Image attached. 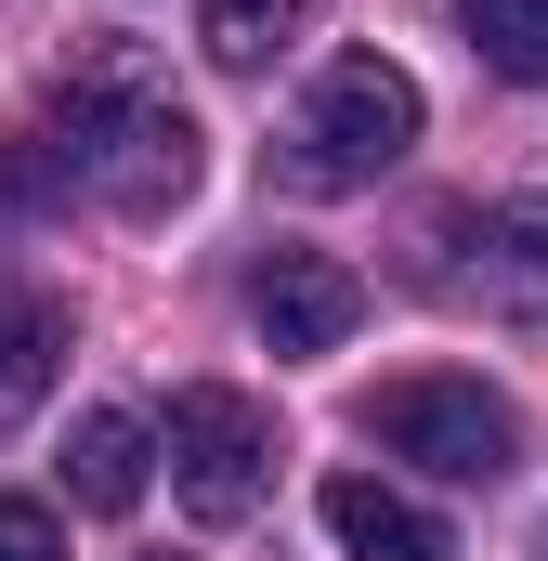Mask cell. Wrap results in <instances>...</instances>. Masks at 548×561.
<instances>
[{"label":"cell","instance_id":"6da1fadb","mask_svg":"<svg viewBox=\"0 0 548 561\" xmlns=\"http://www.w3.org/2000/svg\"><path fill=\"white\" fill-rule=\"evenodd\" d=\"M209 144H196V105L170 92V66L144 39H92L66 66V183H92L118 222H170L196 196Z\"/></svg>","mask_w":548,"mask_h":561},{"label":"cell","instance_id":"7a4b0ae2","mask_svg":"<svg viewBox=\"0 0 548 561\" xmlns=\"http://www.w3.org/2000/svg\"><path fill=\"white\" fill-rule=\"evenodd\" d=\"M406 144H418V79L392 53H340V66L313 79L300 131H287V183H300V196H353V183H379Z\"/></svg>","mask_w":548,"mask_h":561},{"label":"cell","instance_id":"3957f363","mask_svg":"<svg viewBox=\"0 0 548 561\" xmlns=\"http://www.w3.org/2000/svg\"><path fill=\"white\" fill-rule=\"evenodd\" d=\"M157 457H170V496H183L196 523H249L274 496V419L249 392H222V379H183V392H170Z\"/></svg>","mask_w":548,"mask_h":561},{"label":"cell","instance_id":"277c9868","mask_svg":"<svg viewBox=\"0 0 548 561\" xmlns=\"http://www.w3.org/2000/svg\"><path fill=\"white\" fill-rule=\"evenodd\" d=\"M366 444L418 457L431 483H496V470L523 457V419H510L483 379H444V366H418V379H379V392H366Z\"/></svg>","mask_w":548,"mask_h":561},{"label":"cell","instance_id":"5b68a950","mask_svg":"<svg viewBox=\"0 0 548 561\" xmlns=\"http://www.w3.org/2000/svg\"><path fill=\"white\" fill-rule=\"evenodd\" d=\"M444 287L483 300L496 327H548V196H510V209H457L444 222Z\"/></svg>","mask_w":548,"mask_h":561},{"label":"cell","instance_id":"8992f818","mask_svg":"<svg viewBox=\"0 0 548 561\" xmlns=\"http://www.w3.org/2000/svg\"><path fill=\"white\" fill-rule=\"evenodd\" d=\"M249 313H262L274 353H340V340L366 327V275H353L340 249H274L262 275H249Z\"/></svg>","mask_w":548,"mask_h":561},{"label":"cell","instance_id":"52a82bcc","mask_svg":"<svg viewBox=\"0 0 548 561\" xmlns=\"http://www.w3.org/2000/svg\"><path fill=\"white\" fill-rule=\"evenodd\" d=\"M327 536L353 561H457V536H444V510L431 496H406V483H379V470H327Z\"/></svg>","mask_w":548,"mask_h":561},{"label":"cell","instance_id":"ba28073f","mask_svg":"<svg viewBox=\"0 0 548 561\" xmlns=\"http://www.w3.org/2000/svg\"><path fill=\"white\" fill-rule=\"evenodd\" d=\"M144 483H157V431H144L132 405H92V419L66 431V496H79V510H132Z\"/></svg>","mask_w":548,"mask_h":561},{"label":"cell","instance_id":"9c48e42d","mask_svg":"<svg viewBox=\"0 0 548 561\" xmlns=\"http://www.w3.org/2000/svg\"><path fill=\"white\" fill-rule=\"evenodd\" d=\"M53 366H66V327H53L39 300H0V431H13V419H39Z\"/></svg>","mask_w":548,"mask_h":561},{"label":"cell","instance_id":"30bf717a","mask_svg":"<svg viewBox=\"0 0 548 561\" xmlns=\"http://www.w3.org/2000/svg\"><path fill=\"white\" fill-rule=\"evenodd\" d=\"M457 26H470V53H483L496 79L548 92V0H457Z\"/></svg>","mask_w":548,"mask_h":561},{"label":"cell","instance_id":"8fae6325","mask_svg":"<svg viewBox=\"0 0 548 561\" xmlns=\"http://www.w3.org/2000/svg\"><path fill=\"white\" fill-rule=\"evenodd\" d=\"M300 13H313V0H196V39H209L222 66H274V53L300 39Z\"/></svg>","mask_w":548,"mask_h":561},{"label":"cell","instance_id":"7c38bea8","mask_svg":"<svg viewBox=\"0 0 548 561\" xmlns=\"http://www.w3.org/2000/svg\"><path fill=\"white\" fill-rule=\"evenodd\" d=\"M0 561H66V536H53L39 496H0Z\"/></svg>","mask_w":548,"mask_h":561}]
</instances>
